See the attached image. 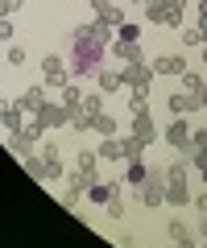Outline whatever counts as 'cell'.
Masks as SVG:
<instances>
[{
	"label": "cell",
	"mask_w": 207,
	"mask_h": 248,
	"mask_svg": "<svg viewBox=\"0 0 207 248\" xmlns=\"http://www.w3.org/2000/svg\"><path fill=\"white\" fill-rule=\"evenodd\" d=\"M112 42H116V29L108 25V21H83L79 29L71 33V75L75 79H91V75H99V66H104V54L112 50Z\"/></svg>",
	"instance_id": "obj_1"
},
{
	"label": "cell",
	"mask_w": 207,
	"mask_h": 248,
	"mask_svg": "<svg viewBox=\"0 0 207 248\" xmlns=\"http://www.w3.org/2000/svg\"><path fill=\"white\" fill-rule=\"evenodd\" d=\"M145 21L158 29H182L187 25V0H145Z\"/></svg>",
	"instance_id": "obj_2"
},
{
	"label": "cell",
	"mask_w": 207,
	"mask_h": 248,
	"mask_svg": "<svg viewBox=\"0 0 207 248\" xmlns=\"http://www.w3.org/2000/svg\"><path fill=\"white\" fill-rule=\"evenodd\" d=\"M166 186H170V178H166V166H149V178H145V186H137V203H141L145 211H158V207H166Z\"/></svg>",
	"instance_id": "obj_3"
},
{
	"label": "cell",
	"mask_w": 207,
	"mask_h": 248,
	"mask_svg": "<svg viewBox=\"0 0 207 248\" xmlns=\"http://www.w3.org/2000/svg\"><path fill=\"white\" fill-rule=\"evenodd\" d=\"M42 79H46V87H58V91H63L66 83L75 79V75H71V62H66L63 54H46V58H42Z\"/></svg>",
	"instance_id": "obj_4"
},
{
	"label": "cell",
	"mask_w": 207,
	"mask_h": 248,
	"mask_svg": "<svg viewBox=\"0 0 207 248\" xmlns=\"http://www.w3.org/2000/svg\"><path fill=\"white\" fill-rule=\"evenodd\" d=\"M33 116L42 120V128H46V133H54V128H71V120H75V112L63 104V99H58V104H50V99H46V104L37 108Z\"/></svg>",
	"instance_id": "obj_5"
},
{
	"label": "cell",
	"mask_w": 207,
	"mask_h": 248,
	"mask_svg": "<svg viewBox=\"0 0 207 248\" xmlns=\"http://www.w3.org/2000/svg\"><path fill=\"white\" fill-rule=\"evenodd\" d=\"M191 133H195V128H191L187 116H174V120L166 124L162 137H166V145H170L174 153H195V149H191Z\"/></svg>",
	"instance_id": "obj_6"
},
{
	"label": "cell",
	"mask_w": 207,
	"mask_h": 248,
	"mask_svg": "<svg viewBox=\"0 0 207 248\" xmlns=\"http://www.w3.org/2000/svg\"><path fill=\"white\" fill-rule=\"evenodd\" d=\"M166 104H170V112L174 116H191V112H203V99H199V91H170V99H166Z\"/></svg>",
	"instance_id": "obj_7"
},
{
	"label": "cell",
	"mask_w": 207,
	"mask_h": 248,
	"mask_svg": "<svg viewBox=\"0 0 207 248\" xmlns=\"http://www.w3.org/2000/svg\"><path fill=\"white\" fill-rule=\"evenodd\" d=\"M120 75H125V83H128V87H145V91H149V83H153V75H158V71H153V62H133V66H120Z\"/></svg>",
	"instance_id": "obj_8"
},
{
	"label": "cell",
	"mask_w": 207,
	"mask_h": 248,
	"mask_svg": "<svg viewBox=\"0 0 207 248\" xmlns=\"http://www.w3.org/2000/svg\"><path fill=\"white\" fill-rule=\"evenodd\" d=\"M133 137H141L145 145H153V141H158V124H153V112H149V108L133 112Z\"/></svg>",
	"instance_id": "obj_9"
},
{
	"label": "cell",
	"mask_w": 207,
	"mask_h": 248,
	"mask_svg": "<svg viewBox=\"0 0 207 248\" xmlns=\"http://www.w3.org/2000/svg\"><path fill=\"white\" fill-rule=\"evenodd\" d=\"M195 203V190H191V182H170L166 186V207H174V211H182V207Z\"/></svg>",
	"instance_id": "obj_10"
},
{
	"label": "cell",
	"mask_w": 207,
	"mask_h": 248,
	"mask_svg": "<svg viewBox=\"0 0 207 248\" xmlns=\"http://www.w3.org/2000/svg\"><path fill=\"white\" fill-rule=\"evenodd\" d=\"M108 54H116V62H120V66L145 62V50H141V42H112V50H108Z\"/></svg>",
	"instance_id": "obj_11"
},
{
	"label": "cell",
	"mask_w": 207,
	"mask_h": 248,
	"mask_svg": "<svg viewBox=\"0 0 207 248\" xmlns=\"http://www.w3.org/2000/svg\"><path fill=\"white\" fill-rule=\"evenodd\" d=\"M0 124H4V133H21V128H25V108H21V104H4V112H0Z\"/></svg>",
	"instance_id": "obj_12"
},
{
	"label": "cell",
	"mask_w": 207,
	"mask_h": 248,
	"mask_svg": "<svg viewBox=\"0 0 207 248\" xmlns=\"http://www.w3.org/2000/svg\"><path fill=\"white\" fill-rule=\"evenodd\" d=\"M149 62H153L158 75H182L187 71V58H182V54H158V58H149Z\"/></svg>",
	"instance_id": "obj_13"
},
{
	"label": "cell",
	"mask_w": 207,
	"mask_h": 248,
	"mask_svg": "<svg viewBox=\"0 0 207 248\" xmlns=\"http://www.w3.org/2000/svg\"><path fill=\"white\" fill-rule=\"evenodd\" d=\"M145 178H149V161L145 157H133V161H125V186H145Z\"/></svg>",
	"instance_id": "obj_14"
},
{
	"label": "cell",
	"mask_w": 207,
	"mask_h": 248,
	"mask_svg": "<svg viewBox=\"0 0 207 248\" xmlns=\"http://www.w3.org/2000/svg\"><path fill=\"white\" fill-rule=\"evenodd\" d=\"M96 83H99V91H104V95H116L120 87H128V83H125V75H120V71H108V66H99Z\"/></svg>",
	"instance_id": "obj_15"
},
{
	"label": "cell",
	"mask_w": 207,
	"mask_h": 248,
	"mask_svg": "<svg viewBox=\"0 0 207 248\" xmlns=\"http://www.w3.org/2000/svg\"><path fill=\"white\" fill-rule=\"evenodd\" d=\"M37 145H42V141H37V137H29L25 128H21V133H13V137H9V149L17 153V157H29V153H37Z\"/></svg>",
	"instance_id": "obj_16"
},
{
	"label": "cell",
	"mask_w": 207,
	"mask_h": 248,
	"mask_svg": "<svg viewBox=\"0 0 207 248\" xmlns=\"http://www.w3.org/2000/svg\"><path fill=\"white\" fill-rule=\"evenodd\" d=\"M75 166L83 170V178H87L91 186L99 182V153H96V149H83V153H79V161H75Z\"/></svg>",
	"instance_id": "obj_17"
},
{
	"label": "cell",
	"mask_w": 207,
	"mask_h": 248,
	"mask_svg": "<svg viewBox=\"0 0 207 248\" xmlns=\"http://www.w3.org/2000/svg\"><path fill=\"white\" fill-rule=\"evenodd\" d=\"M99 157H104V161H128L125 157V145H120V137H99Z\"/></svg>",
	"instance_id": "obj_18"
},
{
	"label": "cell",
	"mask_w": 207,
	"mask_h": 248,
	"mask_svg": "<svg viewBox=\"0 0 207 248\" xmlns=\"http://www.w3.org/2000/svg\"><path fill=\"white\" fill-rule=\"evenodd\" d=\"M21 166H25V174L37 178V182H46V178H50V161H46L42 153H29V157H21Z\"/></svg>",
	"instance_id": "obj_19"
},
{
	"label": "cell",
	"mask_w": 207,
	"mask_h": 248,
	"mask_svg": "<svg viewBox=\"0 0 207 248\" xmlns=\"http://www.w3.org/2000/svg\"><path fill=\"white\" fill-rule=\"evenodd\" d=\"M91 133H99V137H120V133H116V116H112V112L91 116Z\"/></svg>",
	"instance_id": "obj_20"
},
{
	"label": "cell",
	"mask_w": 207,
	"mask_h": 248,
	"mask_svg": "<svg viewBox=\"0 0 207 248\" xmlns=\"http://www.w3.org/2000/svg\"><path fill=\"white\" fill-rule=\"evenodd\" d=\"M17 104L25 108V112H37V108L46 104V87H25V91L17 95Z\"/></svg>",
	"instance_id": "obj_21"
},
{
	"label": "cell",
	"mask_w": 207,
	"mask_h": 248,
	"mask_svg": "<svg viewBox=\"0 0 207 248\" xmlns=\"http://www.w3.org/2000/svg\"><path fill=\"white\" fill-rule=\"evenodd\" d=\"M83 95H87V91H83V87H79L75 79H71V83L63 87V104L71 108V112H83Z\"/></svg>",
	"instance_id": "obj_22"
},
{
	"label": "cell",
	"mask_w": 207,
	"mask_h": 248,
	"mask_svg": "<svg viewBox=\"0 0 207 248\" xmlns=\"http://www.w3.org/2000/svg\"><path fill=\"white\" fill-rule=\"evenodd\" d=\"M25 58H29V50L21 42H9L4 46V66H25Z\"/></svg>",
	"instance_id": "obj_23"
},
{
	"label": "cell",
	"mask_w": 207,
	"mask_h": 248,
	"mask_svg": "<svg viewBox=\"0 0 207 248\" xmlns=\"http://www.w3.org/2000/svg\"><path fill=\"white\" fill-rule=\"evenodd\" d=\"M178 37H182V46H199V50L207 46V33H203L199 25H182V29H178Z\"/></svg>",
	"instance_id": "obj_24"
},
{
	"label": "cell",
	"mask_w": 207,
	"mask_h": 248,
	"mask_svg": "<svg viewBox=\"0 0 207 248\" xmlns=\"http://www.w3.org/2000/svg\"><path fill=\"white\" fill-rule=\"evenodd\" d=\"M58 199H63V207H66V211H79V203L87 199V190H79V186H66V190H63Z\"/></svg>",
	"instance_id": "obj_25"
},
{
	"label": "cell",
	"mask_w": 207,
	"mask_h": 248,
	"mask_svg": "<svg viewBox=\"0 0 207 248\" xmlns=\"http://www.w3.org/2000/svg\"><path fill=\"white\" fill-rule=\"evenodd\" d=\"M83 112H87V116H99V112H104V91H87V95H83Z\"/></svg>",
	"instance_id": "obj_26"
},
{
	"label": "cell",
	"mask_w": 207,
	"mask_h": 248,
	"mask_svg": "<svg viewBox=\"0 0 207 248\" xmlns=\"http://www.w3.org/2000/svg\"><path fill=\"white\" fill-rule=\"evenodd\" d=\"M116 42H141V25H137V21L116 25Z\"/></svg>",
	"instance_id": "obj_27"
},
{
	"label": "cell",
	"mask_w": 207,
	"mask_h": 248,
	"mask_svg": "<svg viewBox=\"0 0 207 248\" xmlns=\"http://www.w3.org/2000/svg\"><path fill=\"white\" fill-rule=\"evenodd\" d=\"M166 236H170V240H174V244H178V240H182V236H191V228H187V223H182V211H178V215H174V219H170V223H166Z\"/></svg>",
	"instance_id": "obj_28"
},
{
	"label": "cell",
	"mask_w": 207,
	"mask_h": 248,
	"mask_svg": "<svg viewBox=\"0 0 207 248\" xmlns=\"http://www.w3.org/2000/svg\"><path fill=\"white\" fill-rule=\"evenodd\" d=\"M178 79H182V87H187V91H203V83H207V75H199V71H191V66H187V71H182Z\"/></svg>",
	"instance_id": "obj_29"
},
{
	"label": "cell",
	"mask_w": 207,
	"mask_h": 248,
	"mask_svg": "<svg viewBox=\"0 0 207 248\" xmlns=\"http://www.w3.org/2000/svg\"><path fill=\"white\" fill-rule=\"evenodd\" d=\"M104 211H108V219H125V215H128V207H125V199H120V190L108 199V207H104Z\"/></svg>",
	"instance_id": "obj_30"
},
{
	"label": "cell",
	"mask_w": 207,
	"mask_h": 248,
	"mask_svg": "<svg viewBox=\"0 0 207 248\" xmlns=\"http://www.w3.org/2000/svg\"><path fill=\"white\" fill-rule=\"evenodd\" d=\"M99 21H108V25L116 29V25H125L128 17H125V9H120V4H112V9H104V13H99Z\"/></svg>",
	"instance_id": "obj_31"
},
{
	"label": "cell",
	"mask_w": 207,
	"mask_h": 248,
	"mask_svg": "<svg viewBox=\"0 0 207 248\" xmlns=\"http://www.w3.org/2000/svg\"><path fill=\"white\" fill-rule=\"evenodd\" d=\"M191 166L199 170V182L207 186V149H195V153H191Z\"/></svg>",
	"instance_id": "obj_32"
},
{
	"label": "cell",
	"mask_w": 207,
	"mask_h": 248,
	"mask_svg": "<svg viewBox=\"0 0 207 248\" xmlns=\"http://www.w3.org/2000/svg\"><path fill=\"white\" fill-rule=\"evenodd\" d=\"M145 104H149V91H145V87H137L133 95H128V112H141Z\"/></svg>",
	"instance_id": "obj_33"
},
{
	"label": "cell",
	"mask_w": 207,
	"mask_h": 248,
	"mask_svg": "<svg viewBox=\"0 0 207 248\" xmlns=\"http://www.w3.org/2000/svg\"><path fill=\"white\" fill-rule=\"evenodd\" d=\"M71 128H75V133H79V137H87V133H91V116H87V112H75Z\"/></svg>",
	"instance_id": "obj_34"
},
{
	"label": "cell",
	"mask_w": 207,
	"mask_h": 248,
	"mask_svg": "<svg viewBox=\"0 0 207 248\" xmlns=\"http://www.w3.org/2000/svg\"><path fill=\"white\" fill-rule=\"evenodd\" d=\"M0 37H4V46H9V42H17V21H13V17H4V21H0Z\"/></svg>",
	"instance_id": "obj_35"
},
{
	"label": "cell",
	"mask_w": 207,
	"mask_h": 248,
	"mask_svg": "<svg viewBox=\"0 0 207 248\" xmlns=\"http://www.w3.org/2000/svg\"><path fill=\"white\" fill-rule=\"evenodd\" d=\"M25 9V0H0V17H17Z\"/></svg>",
	"instance_id": "obj_36"
},
{
	"label": "cell",
	"mask_w": 207,
	"mask_h": 248,
	"mask_svg": "<svg viewBox=\"0 0 207 248\" xmlns=\"http://www.w3.org/2000/svg\"><path fill=\"white\" fill-rule=\"evenodd\" d=\"M37 153H42V157H58V141H50V137H42V145H37Z\"/></svg>",
	"instance_id": "obj_37"
},
{
	"label": "cell",
	"mask_w": 207,
	"mask_h": 248,
	"mask_svg": "<svg viewBox=\"0 0 207 248\" xmlns=\"http://www.w3.org/2000/svg\"><path fill=\"white\" fill-rule=\"evenodd\" d=\"M191 149H207V128H195L191 133Z\"/></svg>",
	"instance_id": "obj_38"
},
{
	"label": "cell",
	"mask_w": 207,
	"mask_h": 248,
	"mask_svg": "<svg viewBox=\"0 0 207 248\" xmlns=\"http://www.w3.org/2000/svg\"><path fill=\"white\" fill-rule=\"evenodd\" d=\"M191 207H195L199 215H207V186H203V190H199V195H195V203H191Z\"/></svg>",
	"instance_id": "obj_39"
},
{
	"label": "cell",
	"mask_w": 207,
	"mask_h": 248,
	"mask_svg": "<svg viewBox=\"0 0 207 248\" xmlns=\"http://www.w3.org/2000/svg\"><path fill=\"white\" fill-rule=\"evenodd\" d=\"M174 248H199V232H191V236H182V240H178Z\"/></svg>",
	"instance_id": "obj_40"
},
{
	"label": "cell",
	"mask_w": 207,
	"mask_h": 248,
	"mask_svg": "<svg viewBox=\"0 0 207 248\" xmlns=\"http://www.w3.org/2000/svg\"><path fill=\"white\" fill-rule=\"evenodd\" d=\"M87 9H91V13H96V17H99V13H104V9H112V0H87Z\"/></svg>",
	"instance_id": "obj_41"
},
{
	"label": "cell",
	"mask_w": 207,
	"mask_h": 248,
	"mask_svg": "<svg viewBox=\"0 0 207 248\" xmlns=\"http://www.w3.org/2000/svg\"><path fill=\"white\" fill-rule=\"evenodd\" d=\"M195 25L207 33V0H199V21H195Z\"/></svg>",
	"instance_id": "obj_42"
},
{
	"label": "cell",
	"mask_w": 207,
	"mask_h": 248,
	"mask_svg": "<svg viewBox=\"0 0 207 248\" xmlns=\"http://www.w3.org/2000/svg\"><path fill=\"white\" fill-rule=\"evenodd\" d=\"M195 232H199V240H207V215H203V219L195 223Z\"/></svg>",
	"instance_id": "obj_43"
},
{
	"label": "cell",
	"mask_w": 207,
	"mask_h": 248,
	"mask_svg": "<svg viewBox=\"0 0 207 248\" xmlns=\"http://www.w3.org/2000/svg\"><path fill=\"white\" fill-rule=\"evenodd\" d=\"M199 99H203V108H207V83H203V91H199Z\"/></svg>",
	"instance_id": "obj_44"
},
{
	"label": "cell",
	"mask_w": 207,
	"mask_h": 248,
	"mask_svg": "<svg viewBox=\"0 0 207 248\" xmlns=\"http://www.w3.org/2000/svg\"><path fill=\"white\" fill-rule=\"evenodd\" d=\"M199 58H203V66H207V46H203V50H199Z\"/></svg>",
	"instance_id": "obj_45"
},
{
	"label": "cell",
	"mask_w": 207,
	"mask_h": 248,
	"mask_svg": "<svg viewBox=\"0 0 207 248\" xmlns=\"http://www.w3.org/2000/svg\"><path fill=\"white\" fill-rule=\"evenodd\" d=\"M133 4H145V0H133Z\"/></svg>",
	"instance_id": "obj_46"
}]
</instances>
